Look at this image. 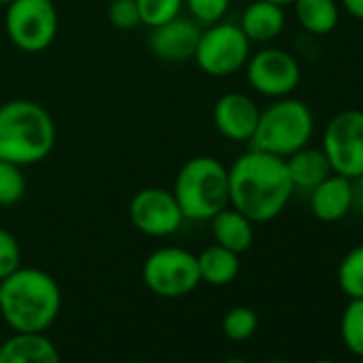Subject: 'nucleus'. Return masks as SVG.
Returning <instances> with one entry per match:
<instances>
[{
	"label": "nucleus",
	"instance_id": "obj_32",
	"mask_svg": "<svg viewBox=\"0 0 363 363\" xmlns=\"http://www.w3.org/2000/svg\"><path fill=\"white\" fill-rule=\"evenodd\" d=\"M223 363H248V361L242 359V357H229V359H225Z\"/></svg>",
	"mask_w": 363,
	"mask_h": 363
},
{
	"label": "nucleus",
	"instance_id": "obj_14",
	"mask_svg": "<svg viewBox=\"0 0 363 363\" xmlns=\"http://www.w3.org/2000/svg\"><path fill=\"white\" fill-rule=\"evenodd\" d=\"M308 206L316 220L340 223L352 212V179L331 173L308 193Z\"/></svg>",
	"mask_w": 363,
	"mask_h": 363
},
{
	"label": "nucleus",
	"instance_id": "obj_17",
	"mask_svg": "<svg viewBox=\"0 0 363 363\" xmlns=\"http://www.w3.org/2000/svg\"><path fill=\"white\" fill-rule=\"evenodd\" d=\"M284 162H286V171H289L295 193L299 191V193L308 195L327 175L333 173L325 152L320 147H312V145H306V147L297 150L295 154L286 156Z\"/></svg>",
	"mask_w": 363,
	"mask_h": 363
},
{
	"label": "nucleus",
	"instance_id": "obj_12",
	"mask_svg": "<svg viewBox=\"0 0 363 363\" xmlns=\"http://www.w3.org/2000/svg\"><path fill=\"white\" fill-rule=\"evenodd\" d=\"M259 116L261 107L244 92H225L214 103L212 111L216 130L233 143H250L259 124Z\"/></svg>",
	"mask_w": 363,
	"mask_h": 363
},
{
	"label": "nucleus",
	"instance_id": "obj_5",
	"mask_svg": "<svg viewBox=\"0 0 363 363\" xmlns=\"http://www.w3.org/2000/svg\"><path fill=\"white\" fill-rule=\"evenodd\" d=\"M314 128V113L306 101L293 96L276 99L272 105L261 109L250 147L286 158L310 145Z\"/></svg>",
	"mask_w": 363,
	"mask_h": 363
},
{
	"label": "nucleus",
	"instance_id": "obj_22",
	"mask_svg": "<svg viewBox=\"0 0 363 363\" xmlns=\"http://www.w3.org/2000/svg\"><path fill=\"white\" fill-rule=\"evenodd\" d=\"M340 335L344 346L363 357V299H350L340 318Z\"/></svg>",
	"mask_w": 363,
	"mask_h": 363
},
{
	"label": "nucleus",
	"instance_id": "obj_9",
	"mask_svg": "<svg viewBox=\"0 0 363 363\" xmlns=\"http://www.w3.org/2000/svg\"><path fill=\"white\" fill-rule=\"evenodd\" d=\"M331 171L354 179L363 175V109H344L335 113L320 137Z\"/></svg>",
	"mask_w": 363,
	"mask_h": 363
},
{
	"label": "nucleus",
	"instance_id": "obj_37",
	"mask_svg": "<svg viewBox=\"0 0 363 363\" xmlns=\"http://www.w3.org/2000/svg\"><path fill=\"white\" fill-rule=\"evenodd\" d=\"M359 363H363V357H359Z\"/></svg>",
	"mask_w": 363,
	"mask_h": 363
},
{
	"label": "nucleus",
	"instance_id": "obj_35",
	"mask_svg": "<svg viewBox=\"0 0 363 363\" xmlns=\"http://www.w3.org/2000/svg\"><path fill=\"white\" fill-rule=\"evenodd\" d=\"M269 363H289V361H269Z\"/></svg>",
	"mask_w": 363,
	"mask_h": 363
},
{
	"label": "nucleus",
	"instance_id": "obj_23",
	"mask_svg": "<svg viewBox=\"0 0 363 363\" xmlns=\"http://www.w3.org/2000/svg\"><path fill=\"white\" fill-rule=\"evenodd\" d=\"M24 167L0 160V208H11L20 203L26 195V175Z\"/></svg>",
	"mask_w": 363,
	"mask_h": 363
},
{
	"label": "nucleus",
	"instance_id": "obj_25",
	"mask_svg": "<svg viewBox=\"0 0 363 363\" xmlns=\"http://www.w3.org/2000/svg\"><path fill=\"white\" fill-rule=\"evenodd\" d=\"M259 316L248 306H235L231 308L223 318V331L231 342H246L257 333Z\"/></svg>",
	"mask_w": 363,
	"mask_h": 363
},
{
	"label": "nucleus",
	"instance_id": "obj_30",
	"mask_svg": "<svg viewBox=\"0 0 363 363\" xmlns=\"http://www.w3.org/2000/svg\"><path fill=\"white\" fill-rule=\"evenodd\" d=\"M352 210L363 214V175L352 179Z\"/></svg>",
	"mask_w": 363,
	"mask_h": 363
},
{
	"label": "nucleus",
	"instance_id": "obj_21",
	"mask_svg": "<svg viewBox=\"0 0 363 363\" xmlns=\"http://www.w3.org/2000/svg\"><path fill=\"white\" fill-rule=\"evenodd\" d=\"M337 284L348 299H363V244L350 248L337 265Z\"/></svg>",
	"mask_w": 363,
	"mask_h": 363
},
{
	"label": "nucleus",
	"instance_id": "obj_28",
	"mask_svg": "<svg viewBox=\"0 0 363 363\" xmlns=\"http://www.w3.org/2000/svg\"><path fill=\"white\" fill-rule=\"evenodd\" d=\"M107 13H109V22L120 30H133L141 24L135 0H113Z\"/></svg>",
	"mask_w": 363,
	"mask_h": 363
},
{
	"label": "nucleus",
	"instance_id": "obj_36",
	"mask_svg": "<svg viewBox=\"0 0 363 363\" xmlns=\"http://www.w3.org/2000/svg\"><path fill=\"white\" fill-rule=\"evenodd\" d=\"M130 363H143V361H130Z\"/></svg>",
	"mask_w": 363,
	"mask_h": 363
},
{
	"label": "nucleus",
	"instance_id": "obj_6",
	"mask_svg": "<svg viewBox=\"0 0 363 363\" xmlns=\"http://www.w3.org/2000/svg\"><path fill=\"white\" fill-rule=\"evenodd\" d=\"M141 276L145 286L164 299L186 297L201 284L197 255L179 246H162L150 252L143 261Z\"/></svg>",
	"mask_w": 363,
	"mask_h": 363
},
{
	"label": "nucleus",
	"instance_id": "obj_26",
	"mask_svg": "<svg viewBox=\"0 0 363 363\" xmlns=\"http://www.w3.org/2000/svg\"><path fill=\"white\" fill-rule=\"evenodd\" d=\"M184 5L189 9L191 20L206 28L225 20L231 7V0H184Z\"/></svg>",
	"mask_w": 363,
	"mask_h": 363
},
{
	"label": "nucleus",
	"instance_id": "obj_16",
	"mask_svg": "<svg viewBox=\"0 0 363 363\" xmlns=\"http://www.w3.org/2000/svg\"><path fill=\"white\" fill-rule=\"evenodd\" d=\"M0 363H62V359L48 335L16 333L0 344Z\"/></svg>",
	"mask_w": 363,
	"mask_h": 363
},
{
	"label": "nucleus",
	"instance_id": "obj_11",
	"mask_svg": "<svg viewBox=\"0 0 363 363\" xmlns=\"http://www.w3.org/2000/svg\"><path fill=\"white\" fill-rule=\"evenodd\" d=\"M128 218L139 233L150 238H169L186 220L173 193L160 186H147L135 193L128 206Z\"/></svg>",
	"mask_w": 363,
	"mask_h": 363
},
{
	"label": "nucleus",
	"instance_id": "obj_8",
	"mask_svg": "<svg viewBox=\"0 0 363 363\" xmlns=\"http://www.w3.org/2000/svg\"><path fill=\"white\" fill-rule=\"evenodd\" d=\"M5 30L18 50L26 54L45 52L58 35L54 0H13L7 5Z\"/></svg>",
	"mask_w": 363,
	"mask_h": 363
},
{
	"label": "nucleus",
	"instance_id": "obj_1",
	"mask_svg": "<svg viewBox=\"0 0 363 363\" xmlns=\"http://www.w3.org/2000/svg\"><path fill=\"white\" fill-rule=\"evenodd\" d=\"M293 195L286 162L280 156L250 147L229 167V206L255 225L278 218Z\"/></svg>",
	"mask_w": 363,
	"mask_h": 363
},
{
	"label": "nucleus",
	"instance_id": "obj_29",
	"mask_svg": "<svg viewBox=\"0 0 363 363\" xmlns=\"http://www.w3.org/2000/svg\"><path fill=\"white\" fill-rule=\"evenodd\" d=\"M340 9H344L352 20L363 22V0H337Z\"/></svg>",
	"mask_w": 363,
	"mask_h": 363
},
{
	"label": "nucleus",
	"instance_id": "obj_4",
	"mask_svg": "<svg viewBox=\"0 0 363 363\" xmlns=\"http://www.w3.org/2000/svg\"><path fill=\"white\" fill-rule=\"evenodd\" d=\"M171 193L186 220L206 223L229 206V167L214 156H193L179 167Z\"/></svg>",
	"mask_w": 363,
	"mask_h": 363
},
{
	"label": "nucleus",
	"instance_id": "obj_24",
	"mask_svg": "<svg viewBox=\"0 0 363 363\" xmlns=\"http://www.w3.org/2000/svg\"><path fill=\"white\" fill-rule=\"evenodd\" d=\"M139 9V20L147 28L162 26L177 16H182L184 0H135Z\"/></svg>",
	"mask_w": 363,
	"mask_h": 363
},
{
	"label": "nucleus",
	"instance_id": "obj_2",
	"mask_svg": "<svg viewBox=\"0 0 363 363\" xmlns=\"http://www.w3.org/2000/svg\"><path fill=\"white\" fill-rule=\"evenodd\" d=\"M60 308L56 278L39 267H20L0 282V316L16 333H45Z\"/></svg>",
	"mask_w": 363,
	"mask_h": 363
},
{
	"label": "nucleus",
	"instance_id": "obj_10",
	"mask_svg": "<svg viewBox=\"0 0 363 363\" xmlns=\"http://www.w3.org/2000/svg\"><path fill=\"white\" fill-rule=\"evenodd\" d=\"M248 86L265 99H284L291 96L301 84V65L299 60L280 48H263L250 54L246 62Z\"/></svg>",
	"mask_w": 363,
	"mask_h": 363
},
{
	"label": "nucleus",
	"instance_id": "obj_13",
	"mask_svg": "<svg viewBox=\"0 0 363 363\" xmlns=\"http://www.w3.org/2000/svg\"><path fill=\"white\" fill-rule=\"evenodd\" d=\"M147 48L150 52L164 62H186L195 58V50L201 37V26L191 18L177 16L175 20L150 28Z\"/></svg>",
	"mask_w": 363,
	"mask_h": 363
},
{
	"label": "nucleus",
	"instance_id": "obj_31",
	"mask_svg": "<svg viewBox=\"0 0 363 363\" xmlns=\"http://www.w3.org/2000/svg\"><path fill=\"white\" fill-rule=\"evenodd\" d=\"M267 3H274V5H278V7H291L293 3H295V0H267Z\"/></svg>",
	"mask_w": 363,
	"mask_h": 363
},
{
	"label": "nucleus",
	"instance_id": "obj_15",
	"mask_svg": "<svg viewBox=\"0 0 363 363\" xmlns=\"http://www.w3.org/2000/svg\"><path fill=\"white\" fill-rule=\"evenodd\" d=\"M238 26L250 43H272L284 33L286 13L284 7L267 3V0H252L242 11Z\"/></svg>",
	"mask_w": 363,
	"mask_h": 363
},
{
	"label": "nucleus",
	"instance_id": "obj_7",
	"mask_svg": "<svg viewBox=\"0 0 363 363\" xmlns=\"http://www.w3.org/2000/svg\"><path fill=\"white\" fill-rule=\"evenodd\" d=\"M250 41L233 22H218L201 28L195 50L197 67L212 77H231L240 73L250 58Z\"/></svg>",
	"mask_w": 363,
	"mask_h": 363
},
{
	"label": "nucleus",
	"instance_id": "obj_3",
	"mask_svg": "<svg viewBox=\"0 0 363 363\" xmlns=\"http://www.w3.org/2000/svg\"><path fill=\"white\" fill-rule=\"evenodd\" d=\"M56 145V122L37 101L13 99L0 105V160L30 167Z\"/></svg>",
	"mask_w": 363,
	"mask_h": 363
},
{
	"label": "nucleus",
	"instance_id": "obj_27",
	"mask_svg": "<svg viewBox=\"0 0 363 363\" xmlns=\"http://www.w3.org/2000/svg\"><path fill=\"white\" fill-rule=\"evenodd\" d=\"M22 267V248L16 235L0 227V282Z\"/></svg>",
	"mask_w": 363,
	"mask_h": 363
},
{
	"label": "nucleus",
	"instance_id": "obj_18",
	"mask_svg": "<svg viewBox=\"0 0 363 363\" xmlns=\"http://www.w3.org/2000/svg\"><path fill=\"white\" fill-rule=\"evenodd\" d=\"M210 225H212L214 244L233 250L238 255L250 250L255 242V223L242 212H238L235 208L227 206L214 218H210Z\"/></svg>",
	"mask_w": 363,
	"mask_h": 363
},
{
	"label": "nucleus",
	"instance_id": "obj_19",
	"mask_svg": "<svg viewBox=\"0 0 363 363\" xmlns=\"http://www.w3.org/2000/svg\"><path fill=\"white\" fill-rule=\"evenodd\" d=\"M297 24L314 37L331 35L340 24L337 0H295L291 5Z\"/></svg>",
	"mask_w": 363,
	"mask_h": 363
},
{
	"label": "nucleus",
	"instance_id": "obj_20",
	"mask_svg": "<svg viewBox=\"0 0 363 363\" xmlns=\"http://www.w3.org/2000/svg\"><path fill=\"white\" fill-rule=\"evenodd\" d=\"M197 263H199V276L201 282H208L212 286H227L231 284L242 269V261L240 255L233 250H227L218 244H212L208 248H203L197 255Z\"/></svg>",
	"mask_w": 363,
	"mask_h": 363
},
{
	"label": "nucleus",
	"instance_id": "obj_33",
	"mask_svg": "<svg viewBox=\"0 0 363 363\" xmlns=\"http://www.w3.org/2000/svg\"><path fill=\"white\" fill-rule=\"evenodd\" d=\"M312 363H335V361H331V359H316V361H312Z\"/></svg>",
	"mask_w": 363,
	"mask_h": 363
},
{
	"label": "nucleus",
	"instance_id": "obj_34",
	"mask_svg": "<svg viewBox=\"0 0 363 363\" xmlns=\"http://www.w3.org/2000/svg\"><path fill=\"white\" fill-rule=\"evenodd\" d=\"M9 3H13V0H0V7H7Z\"/></svg>",
	"mask_w": 363,
	"mask_h": 363
}]
</instances>
